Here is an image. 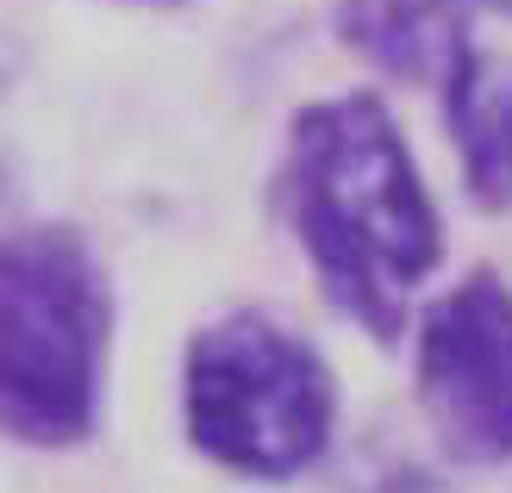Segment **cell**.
<instances>
[{"instance_id": "cell-6", "label": "cell", "mask_w": 512, "mask_h": 493, "mask_svg": "<svg viewBox=\"0 0 512 493\" xmlns=\"http://www.w3.org/2000/svg\"><path fill=\"white\" fill-rule=\"evenodd\" d=\"M444 132L463 163V188L475 213H512V50L469 44L444 75Z\"/></svg>"}, {"instance_id": "cell-7", "label": "cell", "mask_w": 512, "mask_h": 493, "mask_svg": "<svg viewBox=\"0 0 512 493\" xmlns=\"http://www.w3.org/2000/svg\"><path fill=\"white\" fill-rule=\"evenodd\" d=\"M119 7H188V0H119Z\"/></svg>"}, {"instance_id": "cell-8", "label": "cell", "mask_w": 512, "mask_h": 493, "mask_svg": "<svg viewBox=\"0 0 512 493\" xmlns=\"http://www.w3.org/2000/svg\"><path fill=\"white\" fill-rule=\"evenodd\" d=\"M475 7H481V0H475ZM488 7H500V13H512V0H488Z\"/></svg>"}, {"instance_id": "cell-1", "label": "cell", "mask_w": 512, "mask_h": 493, "mask_svg": "<svg viewBox=\"0 0 512 493\" xmlns=\"http://www.w3.org/2000/svg\"><path fill=\"white\" fill-rule=\"evenodd\" d=\"M275 206L325 306L394 350L444 269L450 225L388 100L369 88L306 100L281 138Z\"/></svg>"}, {"instance_id": "cell-4", "label": "cell", "mask_w": 512, "mask_h": 493, "mask_svg": "<svg viewBox=\"0 0 512 493\" xmlns=\"http://www.w3.org/2000/svg\"><path fill=\"white\" fill-rule=\"evenodd\" d=\"M413 400L450 462H512V281L469 269L444 294L419 300L413 325Z\"/></svg>"}, {"instance_id": "cell-3", "label": "cell", "mask_w": 512, "mask_h": 493, "mask_svg": "<svg viewBox=\"0 0 512 493\" xmlns=\"http://www.w3.org/2000/svg\"><path fill=\"white\" fill-rule=\"evenodd\" d=\"M182 431L238 481H300L338 437V375L288 319L232 306L182 350Z\"/></svg>"}, {"instance_id": "cell-2", "label": "cell", "mask_w": 512, "mask_h": 493, "mask_svg": "<svg viewBox=\"0 0 512 493\" xmlns=\"http://www.w3.org/2000/svg\"><path fill=\"white\" fill-rule=\"evenodd\" d=\"M119 300L82 225L44 219L0 238V437L82 450L100 431Z\"/></svg>"}, {"instance_id": "cell-5", "label": "cell", "mask_w": 512, "mask_h": 493, "mask_svg": "<svg viewBox=\"0 0 512 493\" xmlns=\"http://www.w3.org/2000/svg\"><path fill=\"white\" fill-rule=\"evenodd\" d=\"M331 38L400 88H444L475 44V0H331Z\"/></svg>"}]
</instances>
